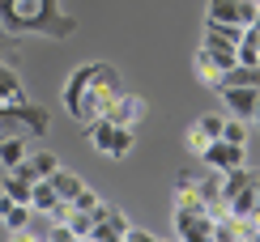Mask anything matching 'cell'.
Returning a JSON list of instances; mask_svg holds the SVG:
<instances>
[{
	"instance_id": "cell-1",
	"label": "cell",
	"mask_w": 260,
	"mask_h": 242,
	"mask_svg": "<svg viewBox=\"0 0 260 242\" xmlns=\"http://www.w3.org/2000/svg\"><path fill=\"white\" fill-rule=\"evenodd\" d=\"M120 94H124L120 68H111V64L99 60V64H81V68L69 72V81H64V90H60V102L81 128H90L94 119H103L111 111V102Z\"/></svg>"
},
{
	"instance_id": "cell-2",
	"label": "cell",
	"mask_w": 260,
	"mask_h": 242,
	"mask_svg": "<svg viewBox=\"0 0 260 242\" xmlns=\"http://www.w3.org/2000/svg\"><path fill=\"white\" fill-rule=\"evenodd\" d=\"M0 26L9 30V34L26 38H73L77 34V17H69L60 9V0H0Z\"/></svg>"
},
{
	"instance_id": "cell-3",
	"label": "cell",
	"mask_w": 260,
	"mask_h": 242,
	"mask_svg": "<svg viewBox=\"0 0 260 242\" xmlns=\"http://www.w3.org/2000/svg\"><path fill=\"white\" fill-rule=\"evenodd\" d=\"M85 136H90V145L103 153V157H128L137 145V132L128 124H111V119H94L90 128H85Z\"/></svg>"
},
{
	"instance_id": "cell-4",
	"label": "cell",
	"mask_w": 260,
	"mask_h": 242,
	"mask_svg": "<svg viewBox=\"0 0 260 242\" xmlns=\"http://www.w3.org/2000/svg\"><path fill=\"white\" fill-rule=\"evenodd\" d=\"M175 238L213 242V213L205 204H175Z\"/></svg>"
},
{
	"instance_id": "cell-5",
	"label": "cell",
	"mask_w": 260,
	"mask_h": 242,
	"mask_svg": "<svg viewBox=\"0 0 260 242\" xmlns=\"http://www.w3.org/2000/svg\"><path fill=\"white\" fill-rule=\"evenodd\" d=\"M260 13V0H205V17L209 21H235V26H252Z\"/></svg>"
},
{
	"instance_id": "cell-6",
	"label": "cell",
	"mask_w": 260,
	"mask_h": 242,
	"mask_svg": "<svg viewBox=\"0 0 260 242\" xmlns=\"http://www.w3.org/2000/svg\"><path fill=\"white\" fill-rule=\"evenodd\" d=\"M124 234H128V217H124V208L99 204V213H94V229H90V238H94V242H124Z\"/></svg>"
},
{
	"instance_id": "cell-7",
	"label": "cell",
	"mask_w": 260,
	"mask_h": 242,
	"mask_svg": "<svg viewBox=\"0 0 260 242\" xmlns=\"http://www.w3.org/2000/svg\"><path fill=\"white\" fill-rule=\"evenodd\" d=\"M243 153H247V145H231V140H209V145H205V153H201V162H205V166H209V170H235V166H243Z\"/></svg>"
},
{
	"instance_id": "cell-8",
	"label": "cell",
	"mask_w": 260,
	"mask_h": 242,
	"mask_svg": "<svg viewBox=\"0 0 260 242\" xmlns=\"http://www.w3.org/2000/svg\"><path fill=\"white\" fill-rule=\"evenodd\" d=\"M26 81H21L17 60H0V106H26Z\"/></svg>"
},
{
	"instance_id": "cell-9",
	"label": "cell",
	"mask_w": 260,
	"mask_h": 242,
	"mask_svg": "<svg viewBox=\"0 0 260 242\" xmlns=\"http://www.w3.org/2000/svg\"><path fill=\"white\" fill-rule=\"evenodd\" d=\"M218 94H222L226 115H235V119H252L256 102H260V90H247V85H218Z\"/></svg>"
},
{
	"instance_id": "cell-10",
	"label": "cell",
	"mask_w": 260,
	"mask_h": 242,
	"mask_svg": "<svg viewBox=\"0 0 260 242\" xmlns=\"http://www.w3.org/2000/svg\"><path fill=\"white\" fill-rule=\"evenodd\" d=\"M103 119H111V124H128V128H133L137 119H145V98H137V94H128V90H124V94L111 102V111H107Z\"/></svg>"
},
{
	"instance_id": "cell-11",
	"label": "cell",
	"mask_w": 260,
	"mask_h": 242,
	"mask_svg": "<svg viewBox=\"0 0 260 242\" xmlns=\"http://www.w3.org/2000/svg\"><path fill=\"white\" fill-rule=\"evenodd\" d=\"M30 221V204H17V200H9L5 191H0V225L9 229V234H21Z\"/></svg>"
},
{
	"instance_id": "cell-12",
	"label": "cell",
	"mask_w": 260,
	"mask_h": 242,
	"mask_svg": "<svg viewBox=\"0 0 260 242\" xmlns=\"http://www.w3.org/2000/svg\"><path fill=\"white\" fill-rule=\"evenodd\" d=\"M192 72H197V81H201V85H209V90H218V85H222V64L213 60L205 47L192 56Z\"/></svg>"
},
{
	"instance_id": "cell-13",
	"label": "cell",
	"mask_w": 260,
	"mask_h": 242,
	"mask_svg": "<svg viewBox=\"0 0 260 242\" xmlns=\"http://www.w3.org/2000/svg\"><path fill=\"white\" fill-rule=\"evenodd\" d=\"M26 136H21V132H9V136H0V166L5 170H13L17 162H26Z\"/></svg>"
},
{
	"instance_id": "cell-14",
	"label": "cell",
	"mask_w": 260,
	"mask_h": 242,
	"mask_svg": "<svg viewBox=\"0 0 260 242\" xmlns=\"http://www.w3.org/2000/svg\"><path fill=\"white\" fill-rule=\"evenodd\" d=\"M47 183L56 187V195H60V200H73V195H77L81 187H85L77 174H73V170H64V166H56V170H51V174H47Z\"/></svg>"
},
{
	"instance_id": "cell-15",
	"label": "cell",
	"mask_w": 260,
	"mask_h": 242,
	"mask_svg": "<svg viewBox=\"0 0 260 242\" xmlns=\"http://www.w3.org/2000/svg\"><path fill=\"white\" fill-rule=\"evenodd\" d=\"M201 47H205V51H209L213 60L222 64V72L239 64V56H235V43H222V38H209V34H201Z\"/></svg>"
},
{
	"instance_id": "cell-16",
	"label": "cell",
	"mask_w": 260,
	"mask_h": 242,
	"mask_svg": "<svg viewBox=\"0 0 260 242\" xmlns=\"http://www.w3.org/2000/svg\"><path fill=\"white\" fill-rule=\"evenodd\" d=\"M30 179H21L17 170H5V183H0V191L9 195V200H17V204H30Z\"/></svg>"
},
{
	"instance_id": "cell-17",
	"label": "cell",
	"mask_w": 260,
	"mask_h": 242,
	"mask_svg": "<svg viewBox=\"0 0 260 242\" xmlns=\"http://www.w3.org/2000/svg\"><path fill=\"white\" fill-rule=\"evenodd\" d=\"M247 136H252V119H235V115H226L222 140H231V145H247Z\"/></svg>"
},
{
	"instance_id": "cell-18",
	"label": "cell",
	"mask_w": 260,
	"mask_h": 242,
	"mask_svg": "<svg viewBox=\"0 0 260 242\" xmlns=\"http://www.w3.org/2000/svg\"><path fill=\"white\" fill-rule=\"evenodd\" d=\"M26 162H30V170H35L39 179H47V174L60 166V162H56V153H47V149H43V153H26Z\"/></svg>"
},
{
	"instance_id": "cell-19",
	"label": "cell",
	"mask_w": 260,
	"mask_h": 242,
	"mask_svg": "<svg viewBox=\"0 0 260 242\" xmlns=\"http://www.w3.org/2000/svg\"><path fill=\"white\" fill-rule=\"evenodd\" d=\"M69 229H73V238H90V229H94V213H81V208H73V213H69Z\"/></svg>"
},
{
	"instance_id": "cell-20",
	"label": "cell",
	"mask_w": 260,
	"mask_h": 242,
	"mask_svg": "<svg viewBox=\"0 0 260 242\" xmlns=\"http://www.w3.org/2000/svg\"><path fill=\"white\" fill-rule=\"evenodd\" d=\"M252 204H256V191H252V183H247L243 191L231 200V217H252Z\"/></svg>"
},
{
	"instance_id": "cell-21",
	"label": "cell",
	"mask_w": 260,
	"mask_h": 242,
	"mask_svg": "<svg viewBox=\"0 0 260 242\" xmlns=\"http://www.w3.org/2000/svg\"><path fill=\"white\" fill-rule=\"evenodd\" d=\"M222 124H226V115H218V111H205V115L197 119V128H201L209 140H218V136H222Z\"/></svg>"
},
{
	"instance_id": "cell-22",
	"label": "cell",
	"mask_w": 260,
	"mask_h": 242,
	"mask_svg": "<svg viewBox=\"0 0 260 242\" xmlns=\"http://www.w3.org/2000/svg\"><path fill=\"white\" fill-rule=\"evenodd\" d=\"M99 191H90V187H81L77 195H73V208H81V213H99Z\"/></svg>"
},
{
	"instance_id": "cell-23",
	"label": "cell",
	"mask_w": 260,
	"mask_h": 242,
	"mask_svg": "<svg viewBox=\"0 0 260 242\" xmlns=\"http://www.w3.org/2000/svg\"><path fill=\"white\" fill-rule=\"evenodd\" d=\"M0 60H17V34H9L0 26Z\"/></svg>"
},
{
	"instance_id": "cell-24",
	"label": "cell",
	"mask_w": 260,
	"mask_h": 242,
	"mask_svg": "<svg viewBox=\"0 0 260 242\" xmlns=\"http://www.w3.org/2000/svg\"><path fill=\"white\" fill-rule=\"evenodd\" d=\"M205 145H209V136H205V132H201L197 124H192V128H188V149L201 157V153H205Z\"/></svg>"
},
{
	"instance_id": "cell-25",
	"label": "cell",
	"mask_w": 260,
	"mask_h": 242,
	"mask_svg": "<svg viewBox=\"0 0 260 242\" xmlns=\"http://www.w3.org/2000/svg\"><path fill=\"white\" fill-rule=\"evenodd\" d=\"M124 242H154V234H149V229H141V225H128Z\"/></svg>"
},
{
	"instance_id": "cell-26",
	"label": "cell",
	"mask_w": 260,
	"mask_h": 242,
	"mask_svg": "<svg viewBox=\"0 0 260 242\" xmlns=\"http://www.w3.org/2000/svg\"><path fill=\"white\" fill-rule=\"evenodd\" d=\"M252 221L260 225V195H256V204H252Z\"/></svg>"
},
{
	"instance_id": "cell-27",
	"label": "cell",
	"mask_w": 260,
	"mask_h": 242,
	"mask_svg": "<svg viewBox=\"0 0 260 242\" xmlns=\"http://www.w3.org/2000/svg\"><path fill=\"white\" fill-rule=\"evenodd\" d=\"M252 191L260 195V170H252Z\"/></svg>"
},
{
	"instance_id": "cell-28",
	"label": "cell",
	"mask_w": 260,
	"mask_h": 242,
	"mask_svg": "<svg viewBox=\"0 0 260 242\" xmlns=\"http://www.w3.org/2000/svg\"><path fill=\"white\" fill-rule=\"evenodd\" d=\"M252 124H256V128H260V102H256V111H252Z\"/></svg>"
}]
</instances>
